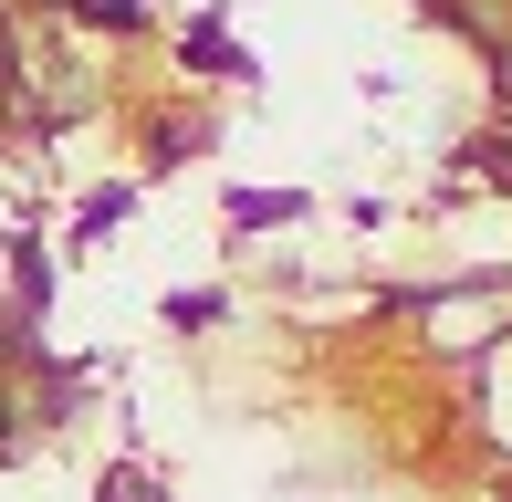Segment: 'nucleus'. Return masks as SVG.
Masks as SVG:
<instances>
[{
  "label": "nucleus",
  "instance_id": "nucleus-1",
  "mask_svg": "<svg viewBox=\"0 0 512 502\" xmlns=\"http://www.w3.org/2000/svg\"><path fill=\"white\" fill-rule=\"evenodd\" d=\"M178 74H199V84H262V53L230 32V11H220V0H199V11H189V32H178Z\"/></svg>",
  "mask_w": 512,
  "mask_h": 502
},
{
  "label": "nucleus",
  "instance_id": "nucleus-2",
  "mask_svg": "<svg viewBox=\"0 0 512 502\" xmlns=\"http://www.w3.org/2000/svg\"><path fill=\"white\" fill-rule=\"evenodd\" d=\"M0 272H11V314L42 325V314H53V241L42 231H0Z\"/></svg>",
  "mask_w": 512,
  "mask_h": 502
},
{
  "label": "nucleus",
  "instance_id": "nucleus-3",
  "mask_svg": "<svg viewBox=\"0 0 512 502\" xmlns=\"http://www.w3.org/2000/svg\"><path fill=\"white\" fill-rule=\"evenodd\" d=\"M304 210H314L304 189H220V220H230L241 241H251V231H293Z\"/></svg>",
  "mask_w": 512,
  "mask_h": 502
},
{
  "label": "nucleus",
  "instance_id": "nucleus-4",
  "mask_svg": "<svg viewBox=\"0 0 512 502\" xmlns=\"http://www.w3.org/2000/svg\"><path fill=\"white\" fill-rule=\"evenodd\" d=\"M126 210H136V178H105V189H84V199H74V220H63V251H95Z\"/></svg>",
  "mask_w": 512,
  "mask_h": 502
},
{
  "label": "nucleus",
  "instance_id": "nucleus-5",
  "mask_svg": "<svg viewBox=\"0 0 512 502\" xmlns=\"http://www.w3.org/2000/svg\"><path fill=\"white\" fill-rule=\"evenodd\" d=\"M157 325H168V335H209V325H230V293L220 283H189V293L157 304Z\"/></svg>",
  "mask_w": 512,
  "mask_h": 502
},
{
  "label": "nucleus",
  "instance_id": "nucleus-6",
  "mask_svg": "<svg viewBox=\"0 0 512 502\" xmlns=\"http://www.w3.org/2000/svg\"><path fill=\"white\" fill-rule=\"evenodd\" d=\"M74 21H84V32H105V42H136V32H147V0H74Z\"/></svg>",
  "mask_w": 512,
  "mask_h": 502
},
{
  "label": "nucleus",
  "instance_id": "nucleus-7",
  "mask_svg": "<svg viewBox=\"0 0 512 502\" xmlns=\"http://www.w3.org/2000/svg\"><path fill=\"white\" fill-rule=\"evenodd\" d=\"M95 502H168V492H157V471H136V461H105V471H95Z\"/></svg>",
  "mask_w": 512,
  "mask_h": 502
}]
</instances>
